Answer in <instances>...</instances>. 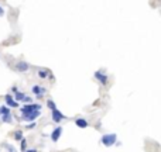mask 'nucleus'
Returning <instances> with one entry per match:
<instances>
[{
	"mask_svg": "<svg viewBox=\"0 0 161 152\" xmlns=\"http://www.w3.org/2000/svg\"><path fill=\"white\" fill-rule=\"evenodd\" d=\"M75 125H76L78 128H86L89 124H88L86 120L81 117V118H76V120H75Z\"/></svg>",
	"mask_w": 161,
	"mask_h": 152,
	"instance_id": "obj_12",
	"label": "nucleus"
},
{
	"mask_svg": "<svg viewBox=\"0 0 161 152\" xmlns=\"http://www.w3.org/2000/svg\"><path fill=\"white\" fill-rule=\"evenodd\" d=\"M4 16V8L0 6V17H3Z\"/></svg>",
	"mask_w": 161,
	"mask_h": 152,
	"instance_id": "obj_20",
	"label": "nucleus"
},
{
	"mask_svg": "<svg viewBox=\"0 0 161 152\" xmlns=\"http://www.w3.org/2000/svg\"><path fill=\"white\" fill-rule=\"evenodd\" d=\"M24 152H38V151H37V148H31V149H25Z\"/></svg>",
	"mask_w": 161,
	"mask_h": 152,
	"instance_id": "obj_19",
	"label": "nucleus"
},
{
	"mask_svg": "<svg viewBox=\"0 0 161 152\" xmlns=\"http://www.w3.org/2000/svg\"><path fill=\"white\" fill-rule=\"evenodd\" d=\"M116 141H117V135L116 134H105L100 138V144L105 145V147H112V145L116 144Z\"/></svg>",
	"mask_w": 161,
	"mask_h": 152,
	"instance_id": "obj_2",
	"label": "nucleus"
},
{
	"mask_svg": "<svg viewBox=\"0 0 161 152\" xmlns=\"http://www.w3.org/2000/svg\"><path fill=\"white\" fill-rule=\"evenodd\" d=\"M23 138H24V137H23V131H20V130L14 131V140L20 141V140H23Z\"/></svg>",
	"mask_w": 161,
	"mask_h": 152,
	"instance_id": "obj_14",
	"label": "nucleus"
},
{
	"mask_svg": "<svg viewBox=\"0 0 161 152\" xmlns=\"http://www.w3.org/2000/svg\"><path fill=\"white\" fill-rule=\"evenodd\" d=\"M62 131H64V128H62L61 125L54 128L52 132H51V141H52V142H58V140H59L62 135Z\"/></svg>",
	"mask_w": 161,
	"mask_h": 152,
	"instance_id": "obj_9",
	"label": "nucleus"
},
{
	"mask_svg": "<svg viewBox=\"0 0 161 152\" xmlns=\"http://www.w3.org/2000/svg\"><path fill=\"white\" fill-rule=\"evenodd\" d=\"M6 147H7V152H17L16 148H13L12 145H6Z\"/></svg>",
	"mask_w": 161,
	"mask_h": 152,
	"instance_id": "obj_17",
	"label": "nucleus"
},
{
	"mask_svg": "<svg viewBox=\"0 0 161 152\" xmlns=\"http://www.w3.org/2000/svg\"><path fill=\"white\" fill-rule=\"evenodd\" d=\"M25 149H27V141H25V138H23V140H20V151L24 152Z\"/></svg>",
	"mask_w": 161,
	"mask_h": 152,
	"instance_id": "obj_15",
	"label": "nucleus"
},
{
	"mask_svg": "<svg viewBox=\"0 0 161 152\" xmlns=\"http://www.w3.org/2000/svg\"><path fill=\"white\" fill-rule=\"evenodd\" d=\"M14 100H16V102H23V103H31V97H29V96L24 95V93L20 90H17L16 93H14Z\"/></svg>",
	"mask_w": 161,
	"mask_h": 152,
	"instance_id": "obj_8",
	"label": "nucleus"
},
{
	"mask_svg": "<svg viewBox=\"0 0 161 152\" xmlns=\"http://www.w3.org/2000/svg\"><path fill=\"white\" fill-rule=\"evenodd\" d=\"M93 76H95V79L99 80L100 85H107V82H109V78H107V75L105 73L103 70H96Z\"/></svg>",
	"mask_w": 161,
	"mask_h": 152,
	"instance_id": "obj_6",
	"label": "nucleus"
},
{
	"mask_svg": "<svg viewBox=\"0 0 161 152\" xmlns=\"http://www.w3.org/2000/svg\"><path fill=\"white\" fill-rule=\"evenodd\" d=\"M51 111H52V113H51V114H52V115H51V118H52L54 123H61L62 120L65 118V115L62 114L58 108H54V110H51Z\"/></svg>",
	"mask_w": 161,
	"mask_h": 152,
	"instance_id": "obj_11",
	"label": "nucleus"
},
{
	"mask_svg": "<svg viewBox=\"0 0 161 152\" xmlns=\"http://www.w3.org/2000/svg\"><path fill=\"white\" fill-rule=\"evenodd\" d=\"M48 75H50V70H47V69L38 70V76H40L41 79H47L48 78Z\"/></svg>",
	"mask_w": 161,
	"mask_h": 152,
	"instance_id": "obj_13",
	"label": "nucleus"
},
{
	"mask_svg": "<svg viewBox=\"0 0 161 152\" xmlns=\"http://www.w3.org/2000/svg\"><path fill=\"white\" fill-rule=\"evenodd\" d=\"M47 106H48V108H50V110H54V108H57V104H55V103H54V100H51V99L47 100Z\"/></svg>",
	"mask_w": 161,
	"mask_h": 152,
	"instance_id": "obj_16",
	"label": "nucleus"
},
{
	"mask_svg": "<svg viewBox=\"0 0 161 152\" xmlns=\"http://www.w3.org/2000/svg\"><path fill=\"white\" fill-rule=\"evenodd\" d=\"M0 121L6 124H12L13 123V115L10 113V107L2 104L0 106Z\"/></svg>",
	"mask_w": 161,
	"mask_h": 152,
	"instance_id": "obj_1",
	"label": "nucleus"
},
{
	"mask_svg": "<svg viewBox=\"0 0 161 152\" xmlns=\"http://www.w3.org/2000/svg\"><path fill=\"white\" fill-rule=\"evenodd\" d=\"M17 90H18V89H17V86H13V87H12V92H14V93H16Z\"/></svg>",
	"mask_w": 161,
	"mask_h": 152,
	"instance_id": "obj_21",
	"label": "nucleus"
},
{
	"mask_svg": "<svg viewBox=\"0 0 161 152\" xmlns=\"http://www.w3.org/2000/svg\"><path fill=\"white\" fill-rule=\"evenodd\" d=\"M42 106L38 104V103H29V104H24V106L20 108L21 114H25V113H33V111H37V110H41Z\"/></svg>",
	"mask_w": 161,
	"mask_h": 152,
	"instance_id": "obj_3",
	"label": "nucleus"
},
{
	"mask_svg": "<svg viewBox=\"0 0 161 152\" xmlns=\"http://www.w3.org/2000/svg\"><path fill=\"white\" fill-rule=\"evenodd\" d=\"M34 127H35V123H34V121H31V123L27 125V128H29V130H31V128H34Z\"/></svg>",
	"mask_w": 161,
	"mask_h": 152,
	"instance_id": "obj_18",
	"label": "nucleus"
},
{
	"mask_svg": "<svg viewBox=\"0 0 161 152\" xmlns=\"http://www.w3.org/2000/svg\"><path fill=\"white\" fill-rule=\"evenodd\" d=\"M4 102H6V106L10 107V108H17L18 107V102H16L14 97L10 93H7V95L4 96Z\"/></svg>",
	"mask_w": 161,
	"mask_h": 152,
	"instance_id": "obj_7",
	"label": "nucleus"
},
{
	"mask_svg": "<svg viewBox=\"0 0 161 152\" xmlns=\"http://www.w3.org/2000/svg\"><path fill=\"white\" fill-rule=\"evenodd\" d=\"M16 70H17V72H20V73L29 72V70H30V65L25 61H18L16 63Z\"/></svg>",
	"mask_w": 161,
	"mask_h": 152,
	"instance_id": "obj_10",
	"label": "nucleus"
},
{
	"mask_svg": "<svg viewBox=\"0 0 161 152\" xmlns=\"http://www.w3.org/2000/svg\"><path fill=\"white\" fill-rule=\"evenodd\" d=\"M41 115V110L33 111V113H25V114H21V120L25 121V123H30V121H35Z\"/></svg>",
	"mask_w": 161,
	"mask_h": 152,
	"instance_id": "obj_4",
	"label": "nucleus"
},
{
	"mask_svg": "<svg viewBox=\"0 0 161 152\" xmlns=\"http://www.w3.org/2000/svg\"><path fill=\"white\" fill-rule=\"evenodd\" d=\"M31 93H33L37 99H41L42 96L47 93V89L45 87H41V86H38V85H34L33 87H31Z\"/></svg>",
	"mask_w": 161,
	"mask_h": 152,
	"instance_id": "obj_5",
	"label": "nucleus"
}]
</instances>
